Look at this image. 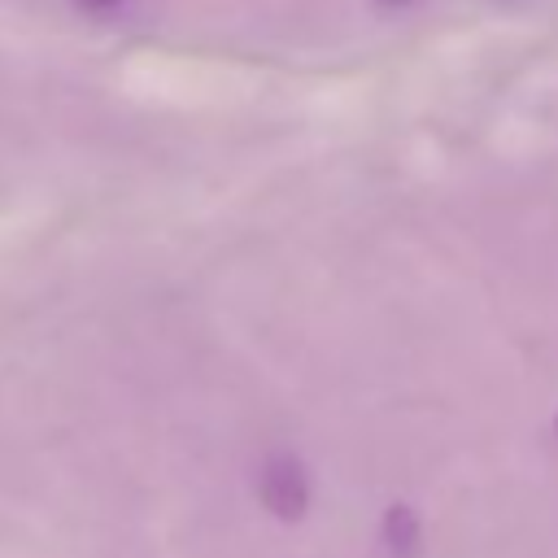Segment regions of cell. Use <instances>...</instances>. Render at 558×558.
<instances>
[{
  "label": "cell",
  "instance_id": "1",
  "mask_svg": "<svg viewBox=\"0 0 558 558\" xmlns=\"http://www.w3.org/2000/svg\"><path fill=\"white\" fill-rule=\"evenodd\" d=\"M257 497L275 519H301L310 510V471L292 453H270L257 475Z\"/></svg>",
  "mask_w": 558,
  "mask_h": 558
},
{
  "label": "cell",
  "instance_id": "2",
  "mask_svg": "<svg viewBox=\"0 0 558 558\" xmlns=\"http://www.w3.org/2000/svg\"><path fill=\"white\" fill-rule=\"evenodd\" d=\"M418 536H423V527H418V514L410 510V506H388V514H384V545L397 554V558H410L414 549H418Z\"/></svg>",
  "mask_w": 558,
  "mask_h": 558
},
{
  "label": "cell",
  "instance_id": "3",
  "mask_svg": "<svg viewBox=\"0 0 558 558\" xmlns=\"http://www.w3.org/2000/svg\"><path fill=\"white\" fill-rule=\"evenodd\" d=\"M78 4H83V9H118L122 0H78Z\"/></svg>",
  "mask_w": 558,
  "mask_h": 558
},
{
  "label": "cell",
  "instance_id": "4",
  "mask_svg": "<svg viewBox=\"0 0 558 558\" xmlns=\"http://www.w3.org/2000/svg\"><path fill=\"white\" fill-rule=\"evenodd\" d=\"M384 4H410V0H384Z\"/></svg>",
  "mask_w": 558,
  "mask_h": 558
},
{
  "label": "cell",
  "instance_id": "5",
  "mask_svg": "<svg viewBox=\"0 0 558 558\" xmlns=\"http://www.w3.org/2000/svg\"><path fill=\"white\" fill-rule=\"evenodd\" d=\"M554 432H558V418H554Z\"/></svg>",
  "mask_w": 558,
  "mask_h": 558
}]
</instances>
